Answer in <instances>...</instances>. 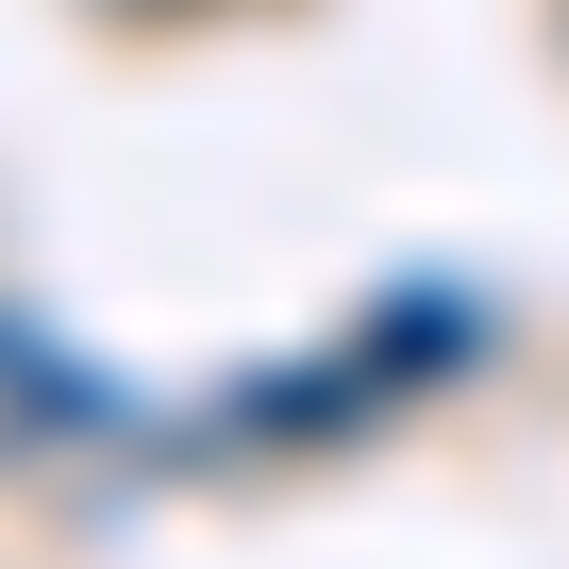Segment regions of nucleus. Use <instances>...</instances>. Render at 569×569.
Masks as SVG:
<instances>
[{
  "mask_svg": "<svg viewBox=\"0 0 569 569\" xmlns=\"http://www.w3.org/2000/svg\"><path fill=\"white\" fill-rule=\"evenodd\" d=\"M118 18H184V0H118Z\"/></svg>",
  "mask_w": 569,
  "mask_h": 569,
  "instance_id": "1",
  "label": "nucleus"
}]
</instances>
